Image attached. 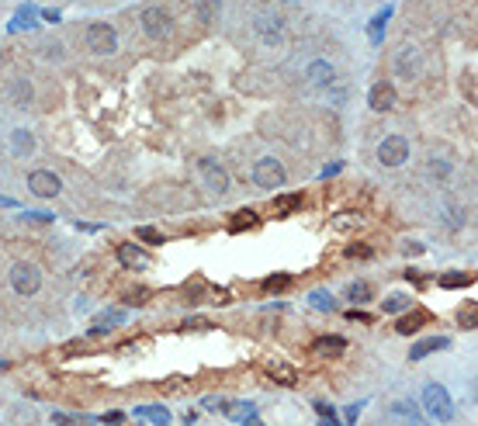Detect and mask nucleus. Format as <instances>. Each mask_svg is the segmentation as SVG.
I'll return each instance as SVG.
<instances>
[{
	"label": "nucleus",
	"instance_id": "obj_1",
	"mask_svg": "<svg viewBox=\"0 0 478 426\" xmlns=\"http://www.w3.org/2000/svg\"><path fill=\"white\" fill-rule=\"evenodd\" d=\"M139 28H142V35L152 38V42H167V38L174 35V18H170V11L149 4V8L139 11Z\"/></svg>",
	"mask_w": 478,
	"mask_h": 426
},
{
	"label": "nucleus",
	"instance_id": "obj_2",
	"mask_svg": "<svg viewBox=\"0 0 478 426\" xmlns=\"http://www.w3.org/2000/svg\"><path fill=\"white\" fill-rule=\"evenodd\" d=\"M250 177H253V184H256L260 191H278V187H284V181H288L281 159H274V156H260L256 163H253V170H250Z\"/></svg>",
	"mask_w": 478,
	"mask_h": 426
},
{
	"label": "nucleus",
	"instance_id": "obj_3",
	"mask_svg": "<svg viewBox=\"0 0 478 426\" xmlns=\"http://www.w3.org/2000/svg\"><path fill=\"white\" fill-rule=\"evenodd\" d=\"M423 412H427L434 423H451L454 419L451 392L444 385H427V388H423Z\"/></svg>",
	"mask_w": 478,
	"mask_h": 426
},
{
	"label": "nucleus",
	"instance_id": "obj_4",
	"mask_svg": "<svg viewBox=\"0 0 478 426\" xmlns=\"http://www.w3.org/2000/svg\"><path fill=\"white\" fill-rule=\"evenodd\" d=\"M83 42H87V49L94 52V56H115V52H118V31H115L108 21L87 25Z\"/></svg>",
	"mask_w": 478,
	"mask_h": 426
},
{
	"label": "nucleus",
	"instance_id": "obj_5",
	"mask_svg": "<svg viewBox=\"0 0 478 426\" xmlns=\"http://www.w3.org/2000/svg\"><path fill=\"white\" fill-rule=\"evenodd\" d=\"M253 35H256V42H260V45H267V49L284 45V38H288L284 18H281V14H271V11L256 14V21H253Z\"/></svg>",
	"mask_w": 478,
	"mask_h": 426
},
{
	"label": "nucleus",
	"instance_id": "obj_6",
	"mask_svg": "<svg viewBox=\"0 0 478 426\" xmlns=\"http://www.w3.org/2000/svg\"><path fill=\"white\" fill-rule=\"evenodd\" d=\"M11 288H14L18 298L38 295V288H42V271L35 267L31 260H18L14 267H11Z\"/></svg>",
	"mask_w": 478,
	"mask_h": 426
},
{
	"label": "nucleus",
	"instance_id": "obj_7",
	"mask_svg": "<svg viewBox=\"0 0 478 426\" xmlns=\"http://www.w3.org/2000/svg\"><path fill=\"white\" fill-rule=\"evenodd\" d=\"M392 70H395V77H402V80H419L423 77V49L419 45H402L399 52H395V59H392Z\"/></svg>",
	"mask_w": 478,
	"mask_h": 426
},
{
	"label": "nucleus",
	"instance_id": "obj_8",
	"mask_svg": "<svg viewBox=\"0 0 478 426\" xmlns=\"http://www.w3.org/2000/svg\"><path fill=\"white\" fill-rule=\"evenodd\" d=\"M198 174H201V181H204V187L211 191V194H229V174H226V167L219 163V159H211V156H201L198 159Z\"/></svg>",
	"mask_w": 478,
	"mask_h": 426
},
{
	"label": "nucleus",
	"instance_id": "obj_9",
	"mask_svg": "<svg viewBox=\"0 0 478 426\" xmlns=\"http://www.w3.org/2000/svg\"><path fill=\"white\" fill-rule=\"evenodd\" d=\"M409 159V139L406 135H385L378 142V163L382 167H402Z\"/></svg>",
	"mask_w": 478,
	"mask_h": 426
},
{
	"label": "nucleus",
	"instance_id": "obj_10",
	"mask_svg": "<svg viewBox=\"0 0 478 426\" xmlns=\"http://www.w3.org/2000/svg\"><path fill=\"white\" fill-rule=\"evenodd\" d=\"M395 104H399V94H395V87L385 83V80L367 90V108H371V111L385 115V111H395Z\"/></svg>",
	"mask_w": 478,
	"mask_h": 426
},
{
	"label": "nucleus",
	"instance_id": "obj_11",
	"mask_svg": "<svg viewBox=\"0 0 478 426\" xmlns=\"http://www.w3.org/2000/svg\"><path fill=\"white\" fill-rule=\"evenodd\" d=\"M28 191H31L35 198H56V194L63 191V184H59V177L52 174V170H35V174L28 177Z\"/></svg>",
	"mask_w": 478,
	"mask_h": 426
},
{
	"label": "nucleus",
	"instance_id": "obj_12",
	"mask_svg": "<svg viewBox=\"0 0 478 426\" xmlns=\"http://www.w3.org/2000/svg\"><path fill=\"white\" fill-rule=\"evenodd\" d=\"M8 101L14 104V108H28V104L35 101V87L28 77H11L8 80Z\"/></svg>",
	"mask_w": 478,
	"mask_h": 426
},
{
	"label": "nucleus",
	"instance_id": "obj_13",
	"mask_svg": "<svg viewBox=\"0 0 478 426\" xmlns=\"http://www.w3.org/2000/svg\"><path fill=\"white\" fill-rule=\"evenodd\" d=\"M305 80H308L312 87H333L336 70H333L330 59H312V63L305 66Z\"/></svg>",
	"mask_w": 478,
	"mask_h": 426
},
{
	"label": "nucleus",
	"instance_id": "obj_14",
	"mask_svg": "<svg viewBox=\"0 0 478 426\" xmlns=\"http://www.w3.org/2000/svg\"><path fill=\"white\" fill-rule=\"evenodd\" d=\"M125 319H129V312H125V308H108V312H101V315L94 319L90 333H94V336H104V333H111L115 326H122Z\"/></svg>",
	"mask_w": 478,
	"mask_h": 426
},
{
	"label": "nucleus",
	"instance_id": "obj_15",
	"mask_svg": "<svg viewBox=\"0 0 478 426\" xmlns=\"http://www.w3.org/2000/svg\"><path fill=\"white\" fill-rule=\"evenodd\" d=\"M447 347H451V340H447V336H427V340L412 343L409 360H423V357H430V354H437V350H447Z\"/></svg>",
	"mask_w": 478,
	"mask_h": 426
},
{
	"label": "nucleus",
	"instance_id": "obj_16",
	"mask_svg": "<svg viewBox=\"0 0 478 426\" xmlns=\"http://www.w3.org/2000/svg\"><path fill=\"white\" fill-rule=\"evenodd\" d=\"M392 416H395L402 426H427V419H423V409L412 405V402H395V405H392Z\"/></svg>",
	"mask_w": 478,
	"mask_h": 426
},
{
	"label": "nucleus",
	"instance_id": "obj_17",
	"mask_svg": "<svg viewBox=\"0 0 478 426\" xmlns=\"http://www.w3.org/2000/svg\"><path fill=\"white\" fill-rule=\"evenodd\" d=\"M118 263H122V267H129V271H135V267H146L149 256H146L135 243H122V246H118Z\"/></svg>",
	"mask_w": 478,
	"mask_h": 426
},
{
	"label": "nucleus",
	"instance_id": "obj_18",
	"mask_svg": "<svg viewBox=\"0 0 478 426\" xmlns=\"http://www.w3.org/2000/svg\"><path fill=\"white\" fill-rule=\"evenodd\" d=\"M191 11H194V18L201 25H211V21H219V14H222V0H194Z\"/></svg>",
	"mask_w": 478,
	"mask_h": 426
},
{
	"label": "nucleus",
	"instance_id": "obj_19",
	"mask_svg": "<svg viewBox=\"0 0 478 426\" xmlns=\"http://www.w3.org/2000/svg\"><path fill=\"white\" fill-rule=\"evenodd\" d=\"M343 350H347V340L343 336H319L312 343V354H319V357H336Z\"/></svg>",
	"mask_w": 478,
	"mask_h": 426
},
{
	"label": "nucleus",
	"instance_id": "obj_20",
	"mask_svg": "<svg viewBox=\"0 0 478 426\" xmlns=\"http://www.w3.org/2000/svg\"><path fill=\"white\" fill-rule=\"evenodd\" d=\"M31 149H35V135L28 129H14L11 132V152L14 156H28Z\"/></svg>",
	"mask_w": 478,
	"mask_h": 426
},
{
	"label": "nucleus",
	"instance_id": "obj_21",
	"mask_svg": "<svg viewBox=\"0 0 478 426\" xmlns=\"http://www.w3.org/2000/svg\"><path fill=\"white\" fill-rule=\"evenodd\" d=\"M427 177L437 181V184L447 181V177H451V159H444V156H430V159H427Z\"/></svg>",
	"mask_w": 478,
	"mask_h": 426
},
{
	"label": "nucleus",
	"instance_id": "obj_22",
	"mask_svg": "<svg viewBox=\"0 0 478 426\" xmlns=\"http://www.w3.org/2000/svg\"><path fill=\"white\" fill-rule=\"evenodd\" d=\"M427 319H430V315H427V312H412V315H402V319H399V326H395V330H399V333H402V336H409V333H416V330H419V326H423V323H427Z\"/></svg>",
	"mask_w": 478,
	"mask_h": 426
},
{
	"label": "nucleus",
	"instance_id": "obj_23",
	"mask_svg": "<svg viewBox=\"0 0 478 426\" xmlns=\"http://www.w3.org/2000/svg\"><path fill=\"white\" fill-rule=\"evenodd\" d=\"M302 208V194H278L274 198V211L278 215H291V211Z\"/></svg>",
	"mask_w": 478,
	"mask_h": 426
},
{
	"label": "nucleus",
	"instance_id": "obj_24",
	"mask_svg": "<svg viewBox=\"0 0 478 426\" xmlns=\"http://www.w3.org/2000/svg\"><path fill=\"white\" fill-rule=\"evenodd\" d=\"M371 284L367 281H354V284H347V298L354 302V305H364V302H371Z\"/></svg>",
	"mask_w": 478,
	"mask_h": 426
},
{
	"label": "nucleus",
	"instance_id": "obj_25",
	"mask_svg": "<svg viewBox=\"0 0 478 426\" xmlns=\"http://www.w3.org/2000/svg\"><path fill=\"white\" fill-rule=\"evenodd\" d=\"M382 308H385V315H399V312L412 308V298H409V295H388V298L382 302Z\"/></svg>",
	"mask_w": 478,
	"mask_h": 426
},
{
	"label": "nucleus",
	"instance_id": "obj_26",
	"mask_svg": "<svg viewBox=\"0 0 478 426\" xmlns=\"http://www.w3.org/2000/svg\"><path fill=\"white\" fill-rule=\"evenodd\" d=\"M267 375H271V378H278L281 385H295V382H298V371H295V367H288V364H271V367H267Z\"/></svg>",
	"mask_w": 478,
	"mask_h": 426
},
{
	"label": "nucleus",
	"instance_id": "obj_27",
	"mask_svg": "<svg viewBox=\"0 0 478 426\" xmlns=\"http://www.w3.org/2000/svg\"><path fill=\"white\" fill-rule=\"evenodd\" d=\"M260 219H256V211L253 208H243V211H236V219L229 222V229L233 232H243V229H250V226H256Z\"/></svg>",
	"mask_w": 478,
	"mask_h": 426
},
{
	"label": "nucleus",
	"instance_id": "obj_28",
	"mask_svg": "<svg viewBox=\"0 0 478 426\" xmlns=\"http://www.w3.org/2000/svg\"><path fill=\"white\" fill-rule=\"evenodd\" d=\"M308 302H312V308H319V312H333V308H336V298H333L330 291H323V288L312 291V295H308Z\"/></svg>",
	"mask_w": 478,
	"mask_h": 426
},
{
	"label": "nucleus",
	"instance_id": "obj_29",
	"mask_svg": "<svg viewBox=\"0 0 478 426\" xmlns=\"http://www.w3.org/2000/svg\"><path fill=\"white\" fill-rule=\"evenodd\" d=\"M468 284H471L468 274H444L440 278V288H468Z\"/></svg>",
	"mask_w": 478,
	"mask_h": 426
},
{
	"label": "nucleus",
	"instance_id": "obj_30",
	"mask_svg": "<svg viewBox=\"0 0 478 426\" xmlns=\"http://www.w3.org/2000/svg\"><path fill=\"white\" fill-rule=\"evenodd\" d=\"M291 284V278L288 274H278V278H267V281H263V291H284Z\"/></svg>",
	"mask_w": 478,
	"mask_h": 426
},
{
	"label": "nucleus",
	"instance_id": "obj_31",
	"mask_svg": "<svg viewBox=\"0 0 478 426\" xmlns=\"http://www.w3.org/2000/svg\"><path fill=\"white\" fill-rule=\"evenodd\" d=\"M135 236H139L142 243H149V246H159V243H163V236H159V232H156L152 226H142V229H139Z\"/></svg>",
	"mask_w": 478,
	"mask_h": 426
},
{
	"label": "nucleus",
	"instance_id": "obj_32",
	"mask_svg": "<svg viewBox=\"0 0 478 426\" xmlns=\"http://www.w3.org/2000/svg\"><path fill=\"white\" fill-rule=\"evenodd\" d=\"M139 412H146L149 419H156V423H167V409H156V405H146V409H139Z\"/></svg>",
	"mask_w": 478,
	"mask_h": 426
},
{
	"label": "nucleus",
	"instance_id": "obj_33",
	"mask_svg": "<svg viewBox=\"0 0 478 426\" xmlns=\"http://www.w3.org/2000/svg\"><path fill=\"white\" fill-rule=\"evenodd\" d=\"M45 59H63V45H59V42L45 45Z\"/></svg>",
	"mask_w": 478,
	"mask_h": 426
},
{
	"label": "nucleus",
	"instance_id": "obj_34",
	"mask_svg": "<svg viewBox=\"0 0 478 426\" xmlns=\"http://www.w3.org/2000/svg\"><path fill=\"white\" fill-rule=\"evenodd\" d=\"M226 399H204V409H215V412H226Z\"/></svg>",
	"mask_w": 478,
	"mask_h": 426
},
{
	"label": "nucleus",
	"instance_id": "obj_35",
	"mask_svg": "<svg viewBox=\"0 0 478 426\" xmlns=\"http://www.w3.org/2000/svg\"><path fill=\"white\" fill-rule=\"evenodd\" d=\"M125 302H129V305H142V302H146V291H142V288H139V291H129Z\"/></svg>",
	"mask_w": 478,
	"mask_h": 426
},
{
	"label": "nucleus",
	"instance_id": "obj_36",
	"mask_svg": "<svg viewBox=\"0 0 478 426\" xmlns=\"http://www.w3.org/2000/svg\"><path fill=\"white\" fill-rule=\"evenodd\" d=\"M347 253H350V256H371V246H350Z\"/></svg>",
	"mask_w": 478,
	"mask_h": 426
},
{
	"label": "nucleus",
	"instance_id": "obj_37",
	"mask_svg": "<svg viewBox=\"0 0 478 426\" xmlns=\"http://www.w3.org/2000/svg\"><path fill=\"white\" fill-rule=\"evenodd\" d=\"M187 326H194V330H208L211 323H208V319H187Z\"/></svg>",
	"mask_w": 478,
	"mask_h": 426
},
{
	"label": "nucleus",
	"instance_id": "obj_38",
	"mask_svg": "<svg viewBox=\"0 0 478 426\" xmlns=\"http://www.w3.org/2000/svg\"><path fill=\"white\" fill-rule=\"evenodd\" d=\"M52 419H56V426H80V423L70 419V416H52Z\"/></svg>",
	"mask_w": 478,
	"mask_h": 426
},
{
	"label": "nucleus",
	"instance_id": "obj_39",
	"mask_svg": "<svg viewBox=\"0 0 478 426\" xmlns=\"http://www.w3.org/2000/svg\"><path fill=\"white\" fill-rule=\"evenodd\" d=\"M315 412H319V416H333V409H330L326 402H315Z\"/></svg>",
	"mask_w": 478,
	"mask_h": 426
},
{
	"label": "nucleus",
	"instance_id": "obj_40",
	"mask_svg": "<svg viewBox=\"0 0 478 426\" xmlns=\"http://www.w3.org/2000/svg\"><path fill=\"white\" fill-rule=\"evenodd\" d=\"M357 412H360V405H347V423H354V419H357Z\"/></svg>",
	"mask_w": 478,
	"mask_h": 426
},
{
	"label": "nucleus",
	"instance_id": "obj_41",
	"mask_svg": "<svg viewBox=\"0 0 478 426\" xmlns=\"http://www.w3.org/2000/svg\"><path fill=\"white\" fill-rule=\"evenodd\" d=\"M0 367H4V360H0Z\"/></svg>",
	"mask_w": 478,
	"mask_h": 426
},
{
	"label": "nucleus",
	"instance_id": "obj_42",
	"mask_svg": "<svg viewBox=\"0 0 478 426\" xmlns=\"http://www.w3.org/2000/svg\"><path fill=\"white\" fill-rule=\"evenodd\" d=\"M0 63H4V56H0Z\"/></svg>",
	"mask_w": 478,
	"mask_h": 426
}]
</instances>
